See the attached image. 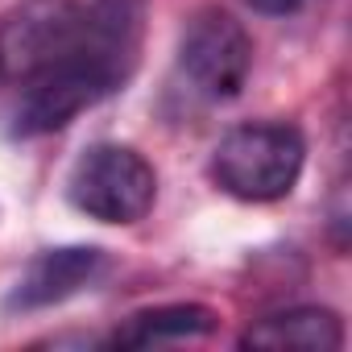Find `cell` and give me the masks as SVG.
<instances>
[{"mask_svg": "<svg viewBox=\"0 0 352 352\" xmlns=\"http://www.w3.org/2000/svg\"><path fill=\"white\" fill-rule=\"evenodd\" d=\"M241 344L265 352H336L344 344V323L327 307H286L257 319Z\"/></svg>", "mask_w": 352, "mask_h": 352, "instance_id": "8992f818", "label": "cell"}, {"mask_svg": "<svg viewBox=\"0 0 352 352\" xmlns=\"http://www.w3.org/2000/svg\"><path fill=\"white\" fill-rule=\"evenodd\" d=\"M307 141L294 124L253 120L220 137L212 153V183L241 204L286 199L302 174Z\"/></svg>", "mask_w": 352, "mask_h": 352, "instance_id": "7a4b0ae2", "label": "cell"}, {"mask_svg": "<svg viewBox=\"0 0 352 352\" xmlns=\"http://www.w3.org/2000/svg\"><path fill=\"white\" fill-rule=\"evenodd\" d=\"M220 327V315L204 302H170V307H149L129 315L112 331V348H157V344H179V340H199Z\"/></svg>", "mask_w": 352, "mask_h": 352, "instance_id": "52a82bcc", "label": "cell"}, {"mask_svg": "<svg viewBox=\"0 0 352 352\" xmlns=\"http://www.w3.org/2000/svg\"><path fill=\"white\" fill-rule=\"evenodd\" d=\"M137 50V0H21L0 25V79L17 83L13 133L67 129L133 75Z\"/></svg>", "mask_w": 352, "mask_h": 352, "instance_id": "6da1fadb", "label": "cell"}, {"mask_svg": "<svg viewBox=\"0 0 352 352\" xmlns=\"http://www.w3.org/2000/svg\"><path fill=\"white\" fill-rule=\"evenodd\" d=\"M104 274H108V253L96 249V245L46 249V253H38L25 265V274L17 278V286L5 298V311H46V307H58V302L91 290Z\"/></svg>", "mask_w": 352, "mask_h": 352, "instance_id": "5b68a950", "label": "cell"}, {"mask_svg": "<svg viewBox=\"0 0 352 352\" xmlns=\"http://www.w3.org/2000/svg\"><path fill=\"white\" fill-rule=\"evenodd\" d=\"M67 199L87 220L137 224L157 199V174L133 145L100 141L75 157L67 174Z\"/></svg>", "mask_w": 352, "mask_h": 352, "instance_id": "3957f363", "label": "cell"}, {"mask_svg": "<svg viewBox=\"0 0 352 352\" xmlns=\"http://www.w3.org/2000/svg\"><path fill=\"white\" fill-rule=\"evenodd\" d=\"M253 71V42L245 25L224 9H199L179 42V75L183 83L212 104L236 100Z\"/></svg>", "mask_w": 352, "mask_h": 352, "instance_id": "277c9868", "label": "cell"}, {"mask_svg": "<svg viewBox=\"0 0 352 352\" xmlns=\"http://www.w3.org/2000/svg\"><path fill=\"white\" fill-rule=\"evenodd\" d=\"M245 5L253 13H261V17H294V13L319 5V0H245Z\"/></svg>", "mask_w": 352, "mask_h": 352, "instance_id": "ba28073f", "label": "cell"}]
</instances>
